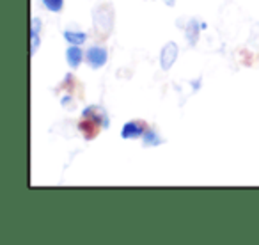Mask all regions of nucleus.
<instances>
[{
    "label": "nucleus",
    "instance_id": "obj_1",
    "mask_svg": "<svg viewBox=\"0 0 259 245\" xmlns=\"http://www.w3.org/2000/svg\"><path fill=\"white\" fill-rule=\"evenodd\" d=\"M93 23L94 29L98 30V34L101 32L103 36H108L112 32V27H114V11H112L110 6L103 4L100 8H94Z\"/></svg>",
    "mask_w": 259,
    "mask_h": 245
},
{
    "label": "nucleus",
    "instance_id": "obj_2",
    "mask_svg": "<svg viewBox=\"0 0 259 245\" xmlns=\"http://www.w3.org/2000/svg\"><path fill=\"white\" fill-rule=\"evenodd\" d=\"M108 61V52L107 48L100 47V45H94V47H89L85 52V62L91 66L93 69H100L107 64Z\"/></svg>",
    "mask_w": 259,
    "mask_h": 245
},
{
    "label": "nucleus",
    "instance_id": "obj_3",
    "mask_svg": "<svg viewBox=\"0 0 259 245\" xmlns=\"http://www.w3.org/2000/svg\"><path fill=\"white\" fill-rule=\"evenodd\" d=\"M82 117L87 119V121H91L93 125H96L100 130H101V128H107L108 127V115H107V112H105L101 107H98V105H91V107L83 108Z\"/></svg>",
    "mask_w": 259,
    "mask_h": 245
},
{
    "label": "nucleus",
    "instance_id": "obj_4",
    "mask_svg": "<svg viewBox=\"0 0 259 245\" xmlns=\"http://www.w3.org/2000/svg\"><path fill=\"white\" fill-rule=\"evenodd\" d=\"M178 59V45L174 41H169L165 47L162 48V54H160V66H162L163 71H169L174 66Z\"/></svg>",
    "mask_w": 259,
    "mask_h": 245
},
{
    "label": "nucleus",
    "instance_id": "obj_5",
    "mask_svg": "<svg viewBox=\"0 0 259 245\" xmlns=\"http://www.w3.org/2000/svg\"><path fill=\"white\" fill-rule=\"evenodd\" d=\"M146 132V125L141 121H128L122 125L121 128V137L122 139H139L142 137Z\"/></svg>",
    "mask_w": 259,
    "mask_h": 245
},
{
    "label": "nucleus",
    "instance_id": "obj_6",
    "mask_svg": "<svg viewBox=\"0 0 259 245\" xmlns=\"http://www.w3.org/2000/svg\"><path fill=\"white\" fill-rule=\"evenodd\" d=\"M83 52H82V48L80 47H75V45H69L68 47V50H66V61H68V64H69V68L71 69H76L80 64H82V61H83Z\"/></svg>",
    "mask_w": 259,
    "mask_h": 245
},
{
    "label": "nucleus",
    "instance_id": "obj_7",
    "mask_svg": "<svg viewBox=\"0 0 259 245\" xmlns=\"http://www.w3.org/2000/svg\"><path fill=\"white\" fill-rule=\"evenodd\" d=\"M64 39L68 45H75V47H82L87 41V34L80 32V30H66L64 32Z\"/></svg>",
    "mask_w": 259,
    "mask_h": 245
},
{
    "label": "nucleus",
    "instance_id": "obj_8",
    "mask_svg": "<svg viewBox=\"0 0 259 245\" xmlns=\"http://www.w3.org/2000/svg\"><path fill=\"white\" fill-rule=\"evenodd\" d=\"M142 142H144V146L151 148V146H158L162 142V139L158 137V134L155 130H146L144 135H142Z\"/></svg>",
    "mask_w": 259,
    "mask_h": 245
},
{
    "label": "nucleus",
    "instance_id": "obj_9",
    "mask_svg": "<svg viewBox=\"0 0 259 245\" xmlns=\"http://www.w3.org/2000/svg\"><path fill=\"white\" fill-rule=\"evenodd\" d=\"M187 37H188V41H190V45L197 43V39H199V25H197V22H195V20H192L190 25H188Z\"/></svg>",
    "mask_w": 259,
    "mask_h": 245
},
{
    "label": "nucleus",
    "instance_id": "obj_10",
    "mask_svg": "<svg viewBox=\"0 0 259 245\" xmlns=\"http://www.w3.org/2000/svg\"><path fill=\"white\" fill-rule=\"evenodd\" d=\"M43 6L50 13H61L64 8V0H43Z\"/></svg>",
    "mask_w": 259,
    "mask_h": 245
},
{
    "label": "nucleus",
    "instance_id": "obj_11",
    "mask_svg": "<svg viewBox=\"0 0 259 245\" xmlns=\"http://www.w3.org/2000/svg\"><path fill=\"white\" fill-rule=\"evenodd\" d=\"M39 47V32H30V55H34Z\"/></svg>",
    "mask_w": 259,
    "mask_h": 245
}]
</instances>
